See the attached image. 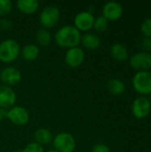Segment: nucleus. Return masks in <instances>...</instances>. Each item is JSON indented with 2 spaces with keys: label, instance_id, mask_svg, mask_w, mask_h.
<instances>
[{
  "label": "nucleus",
  "instance_id": "obj_10",
  "mask_svg": "<svg viewBox=\"0 0 151 152\" xmlns=\"http://www.w3.org/2000/svg\"><path fill=\"white\" fill-rule=\"evenodd\" d=\"M124 12V8L121 4L110 1L104 4L102 7V16L109 21H115L119 20Z\"/></svg>",
  "mask_w": 151,
  "mask_h": 152
},
{
  "label": "nucleus",
  "instance_id": "obj_1",
  "mask_svg": "<svg viewBox=\"0 0 151 152\" xmlns=\"http://www.w3.org/2000/svg\"><path fill=\"white\" fill-rule=\"evenodd\" d=\"M81 33L72 25H66L58 29L54 36L55 43L62 48L70 49L78 46L81 42Z\"/></svg>",
  "mask_w": 151,
  "mask_h": 152
},
{
  "label": "nucleus",
  "instance_id": "obj_13",
  "mask_svg": "<svg viewBox=\"0 0 151 152\" xmlns=\"http://www.w3.org/2000/svg\"><path fill=\"white\" fill-rule=\"evenodd\" d=\"M16 102V94L7 86H0V108L11 109Z\"/></svg>",
  "mask_w": 151,
  "mask_h": 152
},
{
  "label": "nucleus",
  "instance_id": "obj_21",
  "mask_svg": "<svg viewBox=\"0 0 151 152\" xmlns=\"http://www.w3.org/2000/svg\"><path fill=\"white\" fill-rule=\"evenodd\" d=\"M108 27H109V20L105 19L102 15L95 18L93 23V28L97 32H104L107 30Z\"/></svg>",
  "mask_w": 151,
  "mask_h": 152
},
{
  "label": "nucleus",
  "instance_id": "obj_29",
  "mask_svg": "<svg viewBox=\"0 0 151 152\" xmlns=\"http://www.w3.org/2000/svg\"><path fill=\"white\" fill-rule=\"evenodd\" d=\"M149 99H150V102H151V94L149 95Z\"/></svg>",
  "mask_w": 151,
  "mask_h": 152
},
{
  "label": "nucleus",
  "instance_id": "obj_4",
  "mask_svg": "<svg viewBox=\"0 0 151 152\" xmlns=\"http://www.w3.org/2000/svg\"><path fill=\"white\" fill-rule=\"evenodd\" d=\"M61 18V12L55 5H48L44 7L39 16V21L43 28H52L55 27Z\"/></svg>",
  "mask_w": 151,
  "mask_h": 152
},
{
  "label": "nucleus",
  "instance_id": "obj_17",
  "mask_svg": "<svg viewBox=\"0 0 151 152\" xmlns=\"http://www.w3.org/2000/svg\"><path fill=\"white\" fill-rule=\"evenodd\" d=\"M35 142L41 146L47 145L53 141V134L47 128H38L34 134Z\"/></svg>",
  "mask_w": 151,
  "mask_h": 152
},
{
  "label": "nucleus",
  "instance_id": "obj_6",
  "mask_svg": "<svg viewBox=\"0 0 151 152\" xmlns=\"http://www.w3.org/2000/svg\"><path fill=\"white\" fill-rule=\"evenodd\" d=\"M132 114L137 119L146 118L151 112V102L148 96L137 97L132 104Z\"/></svg>",
  "mask_w": 151,
  "mask_h": 152
},
{
  "label": "nucleus",
  "instance_id": "obj_2",
  "mask_svg": "<svg viewBox=\"0 0 151 152\" xmlns=\"http://www.w3.org/2000/svg\"><path fill=\"white\" fill-rule=\"evenodd\" d=\"M20 53L19 43L14 39H5L0 43V61L4 63L14 61Z\"/></svg>",
  "mask_w": 151,
  "mask_h": 152
},
{
  "label": "nucleus",
  "instance_id": "obj_8",
  "mask_svg": "<svg viewBox=\"0 0 151 152\" xmlns=\"http://www.w3.org/2000/svg\"><path fill=\"white\" fill-rule=\"evenodd\" d=\"M6 118L16 126H24L29 120V113L24 107L13 106L7 110Z\"/></svg>",
  "mask_w": 151,
  "mask_h": 152
},
{
  "label": "nucleus",
  "instance_id": "obj_5",
  "mask_svg": "<svg viewBox=\"0 0 151 152\" xmlns=\"http://www.w3.org/2000/svg\"><path fill=\"white\" fill-rule=\"evenodd\" d=\"M53 143L54 150L58 152H73L77 146L74 136L66 132H62L55 135L53 139Z\"/></svg>",
  "mask_w": 151,
  "mask_h": 152
},
{
  "label": "nucleus",
  "instance_id": "obj_30",
  "mask_svg": "<svg viewBox=\"0 0 151 152\" xmlns=\"http://www.w3.org/2000/svg\"><path fill=\"white\" fill-rule=\"evenodd\" d=\"M0 23H1V20H0Z\"/></svg>",
  "mask_w": 151,
  "mask_h": 152
},
{
  "label": "nucleus",
  "instance_id": "obj_7",
  "mask_svg": "<svg viewBox=\"0 0 151 152\" xmlns=\"http://www.w3.org/2000/svg\"><path fill=\"white\" fill-rule=\"evenodd\" d=\"M129 63L132 69L138 71H149L151 69V53L142 51L129 57Z\"/></svg>",
  "mask_w": 151,
  "mask_h": 152
},
{
  "label": "nucleus",
  "instance_id": "obj_16",
  "mask_svg": "<svg viewBox=\"0 0 151 152\" xmlns=\"http://www.w3.org/2000/svg\"><path fill=\"white\" fill-rule=\"evenodd\" d=\"M85 48L88 50H95L101 45V38L93 33H85L81 37V42Z\"/></svg>",
  "mask_w": 151,
  "mask_h": 152
},
{
  "label": "nucleus",
  "instance_id": "obj_20",
  "mask_svg": "<svg viewBox=\"0 0 151 152\" xmlns=\"http://www.w3.org/2000/svg\"><path fill=\"white\" fill-rule=\"evenodd\" d=\"M36 39L37 43L42 46H48L52 41L51 33L45 28H40L37 30L36 34Z\"/></svg>",
  "mask_w": 151,
  "mask_h": 152
},
{
  "label": "nucleus",
  "instance_id": "obj_3",
  "mask_svg": "<svg viewBox=\"0 0 151 152\" xmlns=\"http://www.w3.org/2000/svg\"><path fill=\"white\" fill-rule=\"evenodd\" d=\"M132 84L134 91L140 96H148L151 94V71H138L134 74Z\"/></svg>",
  "mask_w": 151,
  "mask_h": 152
},
{
  "label": "nucleus",
  "instance_id": "obj_27",
  "mask_svg": "<svg viewBox=\"0 0 151 152\" xmlns=\"http://www.w3.org/2000/svg\"><path fill=\"white\" fill-rule=\"evenodd\" d=\"M149 52L151 53V38L150 40V45H149Z\"/></svg>",
  "mask_w": 151,
  "mask_h": 152
},
{
  "label": "nucleus",
  "instance_id": "obj_12",
  "mask_svg": "<svg viewBox=\"0 0 151 152\" xmlns=\"http://www.w3.org/2000/svg\"><path fill=\"white\" fill-rule=\"evenodd\" d=\"M21 79L20 71L14 67H5L0 72V80L7 86H13Z\"/></svg>",
  "mask_w": 151,
  "mask_h": 152
},
{
  "label": "nucleus",
  "instance_id": "obj_22",
  "mask_svg": "<svg viewBox=\"0 0 151 152\" xmlns=\"http://www.w3.org/2000/svg\"><path fill=\"white\" fill-rule=\"evenodd\" d=\"M12 3L10 0H0V16H5L11 12Z\"/></svg>",
  "mask_w": 151,
  "mask_h": 152
},
{
  "label": "nucleus",
  "instance_id": "obj_9",
  "mask_svg": "<svg viewBox=\"0 0 151 152\" xmlns=\"http://www.w3.org/2000/svg\"><path fill=\"white\" fill-rule=\"evenodd\" d=\"M94 20L95 18L91 12H80L75 16L74 27L79 31H89L93 28Z\"/></svg>",
  "mask_w": 151,
  "mask_h": 152
},
{
  "label": "nucleus",
  "instance_id": "obj_15",
  "mask_svg": "<svg viewBox=\"0 0 151 152\" xmlns=\"http://www.w3.org/2000/svg\"><path fill=\"white\" fill-rule=\"evenodd\" d=\"M19 11L25 14H33L39 8V2L37 0H19L16 3Z\"/></svg>",
  "mask_w": 151,
  "mask_h": 152
},
{
  "label": "nucleus",
  "instance_id": "obj_11",
  "mask_svg": "<svg viewBox=\"0 0 151 152\" xmlns=\"http://www.w3.org/2000/svg\"><path fill=\"white\" fill-rule=\"evenodd\" d=\"M85 52L79 46L68 49L65 54V62L70 68H77L85 61Z\"/></svg>",
  "mask_w": 151,
  "mask_h": 152
},
{
  "label": "nucleus",
  "instance_id": "obj_14",
  "mask_svg": "<svg viewBox=\"0 0 151 152\" xmlns=\"http://www.w3.org/2000/svg\"><path fill=\"white\" fill-rule=\"evenodd\" d=\"M110 55L114 60L117 61H125L129 59V53L127 48L120 43L112 45L110 47Z\"/></svg>",
  "mask_w": 151,
  "mask_h": 152
},
{
  "label": "nucleus",
  "instance_id": "obj_26",
  "mask_svg": "<svg viewBox=\"0 0 151 152\" xmlns=\"http://www.w3.org/2000/svg\"><path fill=\"white\" fill-rule=\"evenodd\" d=\"M6 114H7V110L0 108V122H2L6 118Z\"/></svg>",
  "mask_w": 151,
  "mask_h": 152
},
{
  "label": "nucleus",
  "instance_id": "obj_23",
  "mask_svg": "<svg viewBox=\"0 0 151 152\" xmlns=\"http://www.w3.org/2000/svg\"><path fill=\"white\" fill-rule=\"evenodd\" d=\"M141 32L144 37L151 38V17L142 21L141 24Z\"/></svg>",
  "mask_w": 151,
  "mask_h": 152
},
{
  "label": "nucleus",
  "instance_id": "obj_19",
  "mask_svg": "<svg viewBox=\"0 0 151 152\" xmlns=\"http://www.w3.org/2000/svg\"><path fill=\"white\" fill-rule=\"evenodd\" d=\"M21 56L24 60L31 61L36 60L39 55V48L36 45L28 44L25 45L22 50H20Z\"/></svg>",
  "mask_w": 151,
  "mask_h": 152
},
{
  "label": "nucleus",
  "instance_id": "obj_18",
  "mask_svg": "<svg viewBox=\"0 0 151 152\" xmlns=\"http://www.w3.org/2000/svg\"><path fill=\"white\" fill-rule=\"evenodd\" d=\"M107 88L112 95H122L125 91V85L118 78H112L107 84Z\"/></svg>",
  "mask_w": 151,
  "mask_h": 152
},
{
  "label": "nucleus",
  "instance_id": "obj_28",
  "mask_svg": "<svg viewBox=\"0 0 151 152\" xmlns=\"http://www.w3.org/2000/svg\"><path fill=\"white\" fill-rule=\"evenodd\" d=\"M47 152H58L57 151H55V150H51V151H49Z\"/></svg>",
  "mask_w": 151,
  "mask_h": 152
},
{
  "label": "nucleus",
  "instance_id": "obj_25",
  "mask_svg": "<svg viewBox=\"0 0 151 152\" xmlns=\"http://www.w3.org/2000/svg\"><path fill=\"white\" fill-rule=\"evenodd\" d=\"M92 152H111V151L107 145L103 143H98L93 147Z\"/></svg>",
  "mask_w": 151,
  "mask_h": 152
},
{
  "label": "nucleus",
  "instance_id": "obj_24",
  "mask_svg": "<svg viewBox=\"0 0 151 152\" xmlns=\"http://www.w3.org/2000/svg\"><path fill=\"white\" fill-rule=\"evenodd\" d=\"M21 152H44V148L36 142H31L28 143Z\"/></svg>",
  "mask_w": 151,
  "mask_h": 152
}]
</instances>
